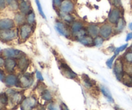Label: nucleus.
Returning a JSON list of instances; mask_svg holds the SVG:
<instances>
[{"label":"nucleus","instance_id":"nucleus-1","mask_svg":"<svg viewBox=\"0 0 132 110\" xmlns=\"http://www.w3.org/2000/svg\"><path fill=\"white\" fill-rule=\"evenodd\" d=\"M54 27H55V30L61 36H63L66 38L72 37L70 28V25L63 22L61 19L60 20H57L55 21Z\"/></svg>","mask_w":132,"mask_h":110},{"label":"nucleus","instance_id":"nucleus-2","mask_svg":"<svg viewBox=\"0 0 132 110\" xmlns=\"http://www.w3.org/2000/svg\"><path fill=\"white\" fill-rule=\"evenodd\" d=\"M125 64L122 57L116 59L113 66V72L118 81H122V77L125 74Z\"/></svg>","mask_w":132,"mask_h":110},{"label":"nucleus","instance_id":"nucleus-3","mask_svg":"<svg viewBox=\"0 0 132 110\" xmlns=\"http://www.w3.org/2000/svg\"><path fill=\"white\" fill-rule=\"evenodd\" d=\"M34 26L30 25L28 23H24L20 26L19 31V37L21 41H26L30 37L34 31Z\"/></svg>","mask_w":132,"mask_h":110},{"label":"nucleus","instance_id":"nucleus-4","mask_svg":"<svg viewBox=\"0 0 132 110\" xmlns=\"http://www.w3.org/2000/svg\"><path fill=\"white\" fill-rule=\"evenodd\" d=\"M114 33V26L108 22H106L100 26L99 36L104 40L109 39Z\"/></svg>","mask_w":132,"mask_h":110},{"label":"nucleus","instance_id":"nucleus-5","mask_svg":"<svg viewBox=\"0 0 132 110\" xmlns=\"http://www.w3.org/2000/svg\"><path fill=\"white\" fill-rule=\"evenodd\" d=\"M19 36V32L16 30H0V40L4 42H9Z\"/></svg>","mask_w":132,"mask_h":110},{"label":"nucleus","instance_id":"nucleus-6","mask_svg":"<svg viewBox=\"0 0 132 110\" xmlns=\"http://www.w3.org/2000/svg\"><path fill=\"white\" fill-rule=\"evenodd\" d=\"M34 83V77L32 74L24 73L18 77V86L21 88H28Z\"/></svg>","mask_w":132,"mask_h":110},{"label":"nucleus","instance_id":"nucleus-7","mask_svg":"<svg viewBox=\"0 0 132 110\" xmlns=\"http://www.w3.org/2000/svg\"><path fill=\"white\" fill-rule=\"evenodd\" d=\"M76 10V3L73 0H63L57 11L67 14H73Z\"/></svg>","mask_w":132,"mask_h":110},{"label":"nucleus","instance_id":"nucleus-8","mask_svg":"<svg viewBox=\"0 0 132 110\" xmlns=\"http://www.w3.org/2000/svg\"><path fill=\"white\" fill-rule=\"evenodd\" d=\"M122 17V9L112 7L108 13V22L114 26Z\"/></svg>","mask_w":132,"mask_h":110},{"label":"nucleus","instance_id":"nucleus-9","mask_svg":"<svg viewBox=\"0 0 132 110\" xmlns=\"http://www.w3.org/2000/svg\"><path fill=\"white\" fill-rule=\"evenodd\" d=\"M59 67L61 72L63 73V75L70 79H76L77 78V73H75L70 68V67L66 63L63 61H60L59 63Z\"/></svg>","mask_w":132,"mask_h":110},{"label":"nucleus","instance_id":"nucleus-10","mask_svg":"<svg viewBox=\"0 0 132 110\" xmlns=\"http://www.w3.org/2000/svg\"><path fill=\"white\" fill-rule=\"evenodd\" d=\"M37 99L33 96L24 98L21 103V110H32L37 105Z\"/></svg>","mask_w":132,"mask_h":110},{"label":"nucleus","instance_id":"nucleus-11","mask_svg":"<svg viewBox=\"0 0 132 110\" xmlns=\"http://www.w3.org/2000/svg\"><path fill=\"white\" fill-rule=\"evenodd\" d=\"M2 54L6 58H13L19 59L22 55H24L23 52L17 49L14 48H5L2 51Z\"/></svg>","mask_w":132,"mask_h":110},{"label":"nucleus","instance_id":"nucleus-12","mask_svg":"<svg viewBox=\"0 0 132 110\" xmlns=\"http://www.w3.org/2000/svg\"><path fill=\"white\" fill-rule=\"evenodd\" d=\"M86 27L83 22L81 21L75 20L72 23L70 24V28L71 33H72V37H74L77 33H78L80 31Z\"/></svg>","mask_w":132,"mask_h":110},{"label":"nucleus","instance_id":"nucleus-13","mask_svg":"<svg viewBox=\"0 0 132 110\" xmlns=\"http://www.w3.org/2000/svg\"><path fill=\"white\" fill-rule=\"evenodd\" d=\"M86 30L88 35L94 38V37L99 36L100 26L97 24H95V23H90L86 26Z\"/></svg>","mask_w":132,"mask_h":110},{"label":"nucleus","instance_id":"nucleus-14","mask_svg":"<svg viewBox=\"0 0 132 110\" xmlns=\"http://www.w3.org/2000/svg\"><path fill=\"white\" fill-rule=\"evenodd\" d=\"M32 9L31 2L29 0H24L19 2V10L21 13L24 15H27Z\"/></svg>","mask_w":132,"mask_h":110},{"label":"nucleus","instance_id":"nucleus-15","mask_svg":"<svg viewBox=\"0 0 132 110\" xmlns=\"http://www.w3.org/2000/svg\"><path fill=\"white\" fill-rule=\"evenodd\" d=\"M30 65V60L28 57H26L25 55H22L21 57L18 59V68L22 72H24L27 70Z\"/></svg>","mask_w":132,"mask_h":110},{"label":"nucleus","instance_id":"nucleus-16","mask_svg":"<svg viewBox=\"0 0 132 110\" xmlns=\"http://www.w3.org/2000/svg\"><path fill=\"white\" fill-rule=\"evenodd\" d=\"M15 23L14 20L9 18L0 19V30H10L15 28Z\"/></svg>","mask_w":132,"mask_h":110},{"label":"nucleus","instance_id":"nucleus-17","mask_svg":"<svg viewBox=\"0 0 132 110\" xmlns=\"http://www.w3.org/2000/svg\"><path fill=\"white\" fill-rule=\"evenodd\" d=\"M18 62L15 59L13 58H6L5 61V68L6 70L9 72H12L15 70Z\"/></svg>","mask_w":132,"mask_h":110},{"label":"nucleus","instance_id":"nucleus-18","mask_svg":"<svg viewBox=\"0 0 132 110\" xmlns=\"http://www.w3.org/2000/svg\"><path fill=\"white\" fill-rule=\"evenodd\" d=\"M58 15L61 20L68 24H70L75 20H76L75 17L73 15V14H67V13H62L58 12Z\"/></svg>","mask_w":132,"mask_h":110},{"label":"nucleus","instance_id":"nucleus-19","mask_svg":"<svg viewBox=\"0 0 132 110\" xmlns=\"http://www.w3.org/2000/svg\"><path fill=\"white\" fill-rule=\"evenodd\" d=\"M76 41H78L79 43H80L82 44V45L85 46H88V47L94 46V38L88 34L78 39Z\"/></svg>","mask_w":132,"mask_h":110},{"label":"nucleus","instance_id":"nucleus-20","mask_svg":"<svg viewBox=\"0 0 132 110\" xmlns=\"http://www.w3.org/2000/svg\"><path fill=\"white\" fill-rule=\"evenodd\" d=\"M126 21L124 19L123 17L120 18L119 20L118 21H117V23L114 25L115 33L117 34V33H121V32H123L125 27H126Z\"/></svg>","mask_w":132,"mask_h":110},{"label":"nucleus","instance_id":"nucleus-21","mask_svg":"<svg viewBox=\"0 0 132 110\" xmlns=\"http://www.w3.org/2000/svg\"><path fill=\"white\" fill-rule=\"evenodd\" d=\"M5 82L9 86H18V77L14 74H9L5 77Z\"/></svg>","mask_w":132,"mask_h":110},{"label":"nucleus","instance_id":"nucleus-22","mask_svg":"<svg viewBox=\"0 0 132 110\" xmlns=\"http://www.w3.org/2000/svg\"><path fill=\"white\" fill-rule=\"evenodd\" d=\"M14 22L18 26H21L26 23V15L21 13L20 12H17L14 15Z\"/></svg>","mask_w":132,"mask_h":110},{"label":"nucleus","instance_id":"nucleus-23","mask_svg":"<svg viewBox=\"0 0 132 110\" xmlns=\"http://www.w3.org/2000/svg\"><path fill=\"white\" fill-rule=\"evenodd\" d=\"M10 94L11 95L12 103L15 105L19 104V103L21 104L22 100L24 99H23V95L20 92H15V91H13V92L10 93Z\"/></svg>","mask_w":132,"mask_h":110},{"label":"nucleus","instance_id":"nucleus-24","mask_svg":"<svg viewBox=\"0 0 132 110\" xmlns=\"http://www.w3.org/2000/svg\"><path fill=\"white\" fill-rule=\"evenodd\" d=\"M99 89H100L101 91L103 94V95L106 98L108 101L111 102V103H113L114 100H113V97H112V94H111L110 91L108 88L106 87L104 85H101L100 88Z\"/></svg>","mask_w":132,"mask_h":110},{"label":"nucleus","instance_id":"nucleus-25","mask_svg":"<svg viewBox=\"0 0 132 110\" xmlns=\"http://www.w3.org/2000/svg\"><path fill=\"white\" fill-rule=\"evenodd\" d=\"M81 77H82V80L84 85H85V86L86 88H92L94 87L95 83L94 82L93 80H92L89 77L88 75L86 74H83L81 76Z\"/></svg>","mask_w":132,"mask_h":110},{"label":"nucleus","instance_id":"nucleus-26","mask_svg":"<svg viewBox=\"0 0 132 110\" xmlns=\"http://www.w3.org/2000/svg\"><path fill=\"white\" fill-rule=\"evenodd\" d=\"M26 23L35 27L36 23V14L33 10H31L27 15H26Z\"/></svg>","mask_w":132,"mask_h":110},{"label":"nucleus","instance_id":"nucleus-27","mask_svg":"<svg viewBox=\"0 0 132 110\" xmlns=\"http://www.w3.org/2000/svg\"><path fill=\"white\" fill-rule=\"evenodd\" d=\"M7 6L9 9L13 11H17L19 10V3L18 0H5Z\"/></svg>","mask_w":132,"mask_h":110},{"label":"nucleus","instance_id":"nucleus-28","mask_svg":"<svg viewBox=\"0 0 132 110\" xmlns=\"http://www.w3.org/2000/svg\"><path fill=\"white\" fill-rule=\"evenodd\" d=\"M41 97L43 100H46V101H50L52 99V95L51 92L46 89L41 91Z\"/></svg>","mask_w":132,"mask_h":110},{"label":"nucleus","instance_id":"nucleus-29","mask_svg":"<svg viewBox=\"0 0 132 110\" xmlns=\"http://www.w3.org/2000/svg\"><path fill=\"white\" fill-rule=\"evenodd\" d=\"M124 62L125 63H128V64H132V52L128 50L127 52L124 54L122 57Z\"/></svg>","mask_w":132,"mask_h":110},{"label":"nucleus","instance_id":"nucleus-30","mask_svg":"<svg viewBox=\"0 0 132 110\" xmlns=\"http://www.w3.org/2000/svg\"><path fill=\"white\" fill-rule=\"evenodd\" d=\"M105 40L100 36H98L97 37L94 38V46H96V47L99 48L103 46V43H104Z\"/></svg>","mask_w":132,"mask_h":110},{"label":"nucleus","instance_id":"nucleus-31","mask_svg":"<svg viewBox=\"0 0 132 110\" xmlns=\"http://www.w3.org/2000/svg\"><path fill=\"white\" fill-rule=\"evenodd\" d=\"M35 2H36V6H37V10H38L39 15H41V16L43 18V19H46V15H45V12H44L43 10L42 5H41V2H40V1L39 0H35Z\"/></svg>","mask_w":132,"mask_h":110},{"label":"nucleus","instance_id":"nucleus-32","mask_svg":"<svg viewBox=\"0 0 132 110\" xmlns=\"http://www.w3.org/2000/svg\"><path fill=\"white\" fill-rule=\"evenodd\" d=\"M128 46V44L126 43V44H125V45H121V46H119V47L116 48L115 49V50H114V54L118 55L119 54H120V53L122 52L125 51L126 49H127Z\"/></svg>","mask_w":132,"mask_h":110},{"label":"nucleus","instance_id":"nucleus-33","mask_svg":"<svg viewBox=\"0 0 132 110\" xmlns=\"http://www.w3.org/2000/svg\"><path fill=\"white\" fill-rule=\"evenodd\" d=\"M0 101H1V104H3V105H6L8 104V101H9L7 94L5 93L0 94Z\"/></svg>","mask_w":132,"mask_h":110},{"label":"nucleus","instance_id":"nucleus-34","mask_svg":"<svg viewBox=\"0 0 132 110\" xmlns=\"http://www.w3.org/2000/svg\"><path fill=\"white\" fill-rule=\"evenodd\" d=\"M117 55L116 54H113V56L111 57L109 59H108V61H106V66L109 68H113V64H114L115 60H116V58L117 57Z\"/></svg>","mask_w":132,"mask_h":110},{"label":"nucleus","instance_id":"nucleus-35","mask_svg":"<svg viewBox=\"0 0 132 110\" xmlns=\"http://www.w3.org/2000/svg\"><path fill=\"white\" fill-rule=\"evenodd\" d=\"M111 3L113 5V7L122 9V5L121 0H111Z\"/></svg>","mask_w":132,"mask_h":110},{"label":"nucleus","instance_id":"nucleus-36","mask_svg":"<svg viewBox=\"0 0 132 110\" xmlns=\"http://www.w3.org/2000/svg\"><path fill=\"white\" fill-rule=\"evenodd\" d=\"M125 72L128 74L132 75V64L125 63Z\"/></svg>","mask_w":132,"mask_h":110},{"label":"nucleus","instance_id":"nucleus-37","mask_svg":"<svg viewBox=\"0 0 132 110\" xmlns=\"http://www.w3.org/2000/svg\"><path fill=\"white\" fill-rule=\"evenodd\" d=\"M62 1H63V0H52V5L54 9L58 10Z\"/></svg>","mask_w":132,"mask_h":110},{"label":"nucleus","instance_id":"nucleus-38","mask_svg":"<svg viewBox=\"0 0 132 110\" xmlns=\"http://www.w3.org/2000/svg\"><path fill=\"white\" fill-rule=\"evenodd\" d=\"M47 109L48 110H59L58 107L54 103H50L47 106Z\"/></svg>","mask_w":132,"mask_h":110},{"label":"nucleus","instance_id":"nucleus-39","mask_svg":"<svg viewBox=\"0 0 132 110\" xmlns=\"http://www.w3.org/2000/svg\"><path fill=\"white\" fill-rule=\"evenodd\" d=\"M36 78H37L40 82H41V81H43L44 79H43V77L42 73H41V72H39V71L38 70H36Z\"/></svg>","mask_w":132,"mask_h":110},{"label":"nucleus","instance_id":"nucleus-40","mask_svg":"<svg viewBox=\"0 0 132 110\" xmlns=\"http://www.w3.org/2000/svg\"><path fill=\"white\" fill-rule=\"evenodd\" d=\"M6 1L5 0H0V10H3L6 7Z\"/></svg>","mask_w":132,"mask_h":110},{"label":"nucleus","instance_id":"nucleus-41","mask_svg":"<svg viewBox=\"0 0 132 110\" xmlns=\"http://www.w3.org/2000/svg\"><path fill=\"white\" fill-rule=\"evenodd\" d=\"M132 40V32H129L127 33L126 37V42H128V41Z\"/></svg>","mask_w":132,"mask_h":110},{"label":"nucleus","instance_id":"nucleus-42","mask_svg":"<svg viewBox=\"0 0 132 110\" xmlns=\"http://www.w3.org/2000/svg\"><path fill=\"white\" fill-rule=\"evenodd\" d=\"M61 110H70L67 105L64 103H61Z\"/></svg>","mask_w":132,"mask_h":110},{"label":"nucleus","instance_id":"nucleus-43","mask_svg":"<svg viewBox=\"0 0 132 110\" xmlns=\"http://www.w3.org/2000/svg\"><path fill=\"white\" fill-rule=\"evenodd\" d=\"M5 59H4L3 57L0 56V68H1V67H3L5 65Z\"/></svg>","mask_w":132,"mask_h":110},{"label":"nucleus","instance_id":"nucleus-44","mask_svg":"<svg viewBox=\"0 0 132 110\" xmlns=\"http://www.w3.org/2000/svg\"><path fill=\"white\" fill-rule=\"evenodd\" d=\"M5 78V75H4V73L1 69H0V81H3Z\"/></svg>","mask_w":132,"mask_h":110},{"label":"nucleus","instance_id":"nucleus-45","mask_svg":"<svg viewBox=\"0 0 132 110\" xmlns=\"http://www.w3.org/2000/svg\"><path fill=\"white\" fill-rule=\"evenodd\" d=\"M128 28H129V30H130L131 31V32H132V22H131V23H129Z\"/></svg>","mask_w":132,"mask_h":110},{"label":"nucleus","instance_id":"nucleus-46","mask_svg":"<svg viewBox=\"0 0 132 110\" xmlns=\"http://www.w3.org/2000/svg\"><path fill=\"white\" fill-rule=\"evenodd\" d=\"M128 50L129 51H130V52H132V44L131 45H130V46L129 48H128Z\"/></svg>","mask_w":132,"mask_h":110},{"label":"nucleus","instance_id":"nucleus-47","mask_svg":"<svg viewBox=\"0 0 132 110\" xmlns=\"http://www.w3.org/2000/svg\"><path fill=\"white\" fill-rule=\"evenodd\" d=\"M18 1H24V0H18Z\"/></svg>","mask_w":132,"mask_h":110},{"label":"nucleus","instance_id":"nucleus-48","mask_svg":"<svg viewBox=\"0 0 132 110\" xmlns=\"http://www.w3.org/2000/svg\"><path fill=\"white\" fill-rule=\"evenodd\" d=\"M0 51H1V48H0Z\"/></svg>","mask_w":132,"mask_h":110},{"label":"nucleus","instance_id":"nucleus-49","mask_svg":"<svg viewBox=\"0 0 132 110\" xmlns=\"http://www.w3.org/2000/svg\"><path fill=\"white\" fill-rule=\"evenodd\" d=\"M0 110H1V109H0Z\"/></svg>","mask_w":132,"mask_h":110}]
</instances>
